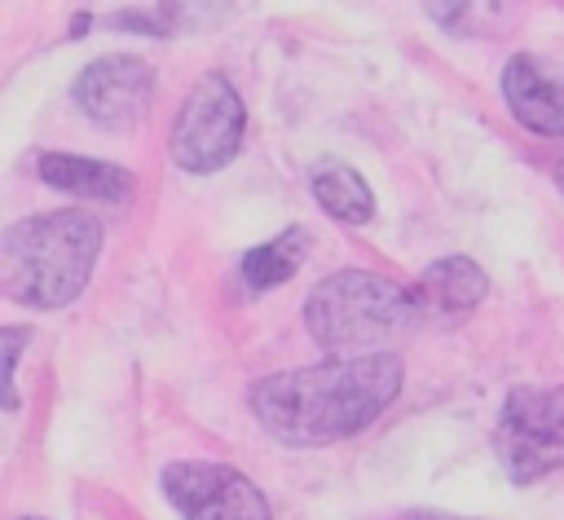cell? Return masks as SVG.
I'll return each mask as SVG.
<instances>
[{"label": "cell", "instance_id": "11", "mask_svg": "<svg viewBox=\"0 0 564 520\" xmlns=\"http://www.w3.org/2000/svg\"><path fill=\"white\" fill-rule=\"evenodd\" d=\"M313 194L344 225H366L375 216V194L361 181V172H352L348 163H335V159L317 163L313 167Z\"/></svg>", "mask_w": 564, "mask_h": 520}, {"label": "cell", "instance_id": "4", "mask_svg": "<svg viewBox=\"0 0 564 520\" xmlns=\"http://www.w3.org/2000/svg\"><path fill=\"white\" fill-rule=\"evenodd\" d=\"M494 454L516 485L560 472L564 467V383L511 388L494 423Z\"/></svg>", "mask_w": 564, "mask_h": 520}, {"label": "cell", "instance_id": "9", "mask_svg": "<svg viewBox=\"0 0 564 520\" xmlns=\"http://www.w3.org/2000/svg\"><path fill=\"white\" fill-rule=\"evenodd\" d=\"M410 291H414V304H419V326L449 331V326L471 317V308L489 291V278L467 256H441L419 273V282Z\"/></svg>", "mask_w": 564, "mask_h": 520}, {"label": "cell", "instance_id": "8", "mask_svg": "<svg viewBox=\"0 0 564 520\" xmlns=\"http://www.w3.org/2000/svg\"><path fill=\"white\" fill-rule=\"evenodd\" d=\"M511 115L538 137H564V62L546 53H516L502 71Z\"/></svg>", "mask_w": 564, "mask_h": 520}, {"label": "cell", "instance_id": "15", "mask_svg": "<svg viewBox=\"0 0 564 520\" xmlns=\"http://www.w3.org/2000/svg\"><path fill=\"white\" fill-rule=\"evenodd\" d=\"M560 185H564V163H560Z\"/></svg>", "mask_w": 564, "mask_h": 520}, {"label": "cell", "instance_id": "1", "mask_svg": "<svg viewBox=\"0 0 564 520\" xmlns=\"http://www.w3.org/2000/svg\"><path fill=\"white\" fill-rule=\"evenodd\" d=\"M401 392V361L379 357H330L317 366L269 375L251 388V414L260 427L295 449L344 441L370 427Z\"/></svg>", "mask_w": 564, "mask_h": 520}, {"label": "cell", "instance_id": "6", "mask_svg": "<svg viewBox=\"0 0 564 520\" xmlns=\"http://www.w3.org/2000/svg\"><path fill=\"white\" fill-rule=\"evenodd\" d=\"M163 494L185 520H269L264 494L225 463L181 458L163 467Z\"/></svg>", "mask_w": 564, "mask_h": 520}, {"label": "cell", "instance_id": "3", "mask_svg": "<svg viewBox=\"0 0 564 520\" xmlns=\"http://www.w3.org/2000/svg\"><path fill=\"white\" fill-rule=\"evenodd\" d=\"M304 326L326 357H379L419 326L414 291L366 269H339L308 291Z\"/></svg>", "mask_w": 564, "mask_h": 520}, {"label": "cell", "instance_id": "10", "mask_svg": "<svg viewBox=\"0 0 564 520\" xmlns=\"http://www.w3.org/2000/svg\"><path fill=\"white\" fill-rule=\"evenodd\" d=\"M40 181L62 194L97 198V203H123L137 185L128 167H115V163L88 159V154H57V150L40 154Z\"/></svg>", "mask_w": 564, "mask_h": 520}, {"label": "cell", "instance_id": "5", "mask_svg": "<svg viewBox=\"0 0 564 520\" xmlns=\"http://www.w3.org/2000/svg\"><path fill=\"white\" fill-rule=\"evenodd\" d=\"M242 132H247V106L238 88L220 71H212L189 88L167 150L172 163L185 172H216L238 154Z\"/></svg>", "mask_w": 564, "mask_h": 520}, {"label": "cell", "instance_id": "2", "mask_svg": "<svg viewBox=\"0 0 564 520\" xmlns=\"http://www.w3.org/2000/svg\"><path fill=\"white\" fill-rule=\"evenodd\" d=\"M101 251V220L84 207H57L9 225L0 242V286L26 308L70 304Z\"/></svg>", "mask_w": 564, "mask_h": 520}, {"label": "cell", "instance_id": "14", "mask_svg": "<svg viewBox=\"0 0 564 520\" xmlns=\"http://www.w3.org/2000/svg\"><path fill=\"white\" fill-rule=\"evenodd\" d=\"M397 520H463V516H445V511H405Z\"/></svg>", "mask_w": 564, "mask_h": 520}, {"label": "cell", "instance_id": "13", "mask_svg": "<svg viewBox=\"0 0 564 520\" xmlns=\"http://www.w3.org/2000/svg\"><path fill=\"white\" fill-rule=\"evenodd\" d=\"M22 339H26V331H4V388H9V405L18 401V392H13V366H18V348H22Z\"/></svg>", "mask_w": 564, "mask_h": 520}, {"label": "cell", "instance_id": "12", "mask_svg": "<svg viewBox=\"0 0 564 520\" xmlns=\"http://www.w3.org/2000/svg\"><path fill=\"white\" fill-rule=\"evenodd\" d=\"M304 256H308V229L291 225V229H282L278 238H269V242H260V247H251V251L242 256V282H247L251 291L282 286V282L304 264Z\"/></svg>", "mask_w": 564, "mask_h": 520}, {"label": "cell", "instance_id": "7", "mask_svg": "<svg viewBox=\"0 0 564 520\" xmlns=\"http://www.w3.org/2000/svg\"><path fill=\"white\" fill-rule=\"evenodd\" d=\"M75 106L101 123V128H132L137 119H145L150 101H154V71L141 57L115 53V57H97L88 62L75 84H70Z\"/></svg>", "mask_w": 564, "mask_h": 520}]
</instances>
